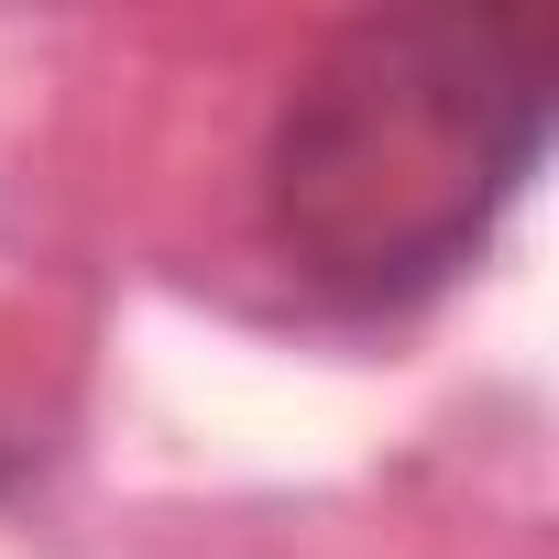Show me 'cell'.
Segmentation results:
<instances>
[{
    "instance_id": "6da1fadb",
    "label": "cell",
    "mask_w": 559,
    "mask_h": 559,
    "mask_svg": "<svg viewBox=\"0 0 559 559\" xmlns=\"http://www.w3.org/2000/svg\"><path fill=\"white\" fill-rule=\"evenodd\" d=\"M548 88V12H373L330 34L263 143L274 252L341 308L428 297L537 176Z\"/></svg>"
}]
</instances>
